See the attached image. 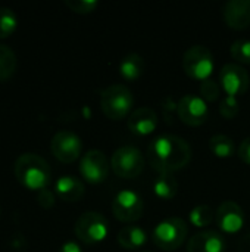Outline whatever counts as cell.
<instances>
[{
	"mask_svg": "<svg viewBox=\"0 0 250 252\" xmlns=\"http://www.w3.org/2000/svg\"><path fill=\"white\" fill-rule=\"evenodd\" d=\"M209 149L218 158H230L236 154V143L225 134H215L209 140Z\"/></svg>",
	"mask_w": 250,
	"mask_h": 252,
	"instance_id": "cell-21",
	"label": "cell"
},
{
	"mask_svg": "<svg viewBox=\"0 0 250 252\" xmlns=\"http://www.w3.org/2000/svg\"><path fill=\"white\" fill-rule=\"evenodd\" d=\"M220 86L230 97H239L249 89V74L239 63H227L220 71Z\"/></svg>",
	"mask_w": 250,
	"mask_h": 252,
	"instance_id": "cell-9",
	"label": "cell"
},
{
	"mask_svg": "<svg viewBox=\"0 0 250 252\" xmlns=\"http://www.w3.org/2000/svg\"><path fill=\"white\" fill-rule=\"evenodd\" d=\"M237 155H239V158H240L245 164L250 165V137H246V139L240 143L239 151H237Z\"/></svg>",
	"mask_w": 250,
	"mask_h": 252,
	"instance_id": "cell-30",
	"label": "cell"
},
{
	"mask_svg": "<svg viewBox=\"0 0 250 252\" xmlns=\"http://www.w3.org/2000/svg\"><path fill=\"white\" fill-rule=\"evenodd\" d=\"M147 242V233L134 224H128L125 227H122L118 233V244L124 248V250H140L143 245H146Z\"/></svg>",
	"mask_w": 250,
	"mask_h": 252,
	"instance_id": "cell-18",
	"label": "cell"
},
{
	"mask_svg": "<svg viewBox=\"0 0 250 252\" xmlns=\"http://www.w3.org/2000/svg\"><path fill=\"white\" fill-rule=\"evenodd\" d=\"M127 126L130 131L136 136H149L158 127V115L155 109L149 106H141L128 115Z\"/></svg>",
	"mask_w": 250,
	"mask_h": 252,
	"instance_id": "cell-14",
	"label": "cell"
},
{
	"mask_svg": "<svg viewBox=\"0 0 250 252\" xmlns=\"http://www.w3.org/2000/svg\"><path fill=\"white\" fill-rule=\"evenodd\" d=\"M189 233L187 223L180 217H169L162 220L153 229V242L162 251H175L178 250Z\"/></svg>",
	"mask_w": 250,
	"mask_h": 252,
	"instance_id": "cell-4",
	"label": "cell"
},
{
	"mask_svg": "<svg viewBox=\"0 0 250 252\" xmlns=\"http://www.w3.org/2000/svg\"><path fill=\"white\" fill-rule=\"evenodd\" d=\"M85 193L84 185L74 176H62L56 182V195L65 202H78Z\"/></svg>",
	"mask_w": 250,
	"mask_h": 252,
	"instance_id": "cell-17",
	"label": "cell"
},
{
	"mask_svg": "<svg viewBox=\"0 0 250 252\" xmlns=\"http://www.w3.org/2000/svg\"><path fill=\"white\" fill-rule=\"evenodd\" d=\"M37 199H38V204H40L43 208H52V207L55 205V195H53V192L49 190V189L40 190Z\"/></svg>",
	"mask_w": 250,
	"mask_h": 252,
	"instance_id": "cell-29",
	"label": "cell"
},
{
	"mask_svg": "<svg viewBox=\"0 0 250 252\" xmlns=\"http://www.w3.org/2000/svg\"><path fill=\"white\" fill-rule=\"evenodd\" d=\"M177 114L184 124L190 127H199L206 123L209 109L206 102L200 96L186 94L177 105Z\"/></svg>",
	"mask_w": 250,
	"mask_h": 252,
	"instance_id": "cell-11",
	"label": "cell"
},
{
	"mask_svg": "<svg viewBox=\"0 0 250 252\" xmlns=\"http://www.w3.org/2000/svg\"><path fill=\"white\" fill-rule=\"evenodd\" d=\"M147 159L155 171L175 173L183 170L192 159L190 145L178 136L162 134L152 140L147 148Z\"/></svg>",
	"mask_w": 250,
	"mask_h": 252,
	"instance_id": "cell-1",
	"label": "cell"
},
{
	"mask_svg": "<svg viewBox=\"0 0 250 252\" xmlns=\"http://www.w3.org/2000/svg\"><path fill=\"white\" fill-rule=\"evenodd\" d=\"M178 180L174 173H161L153 182V193L164 201L172 199L178 192Z\"/></svg>",
	"mask_w": 250,
	"mask_h": 252,
	"instance_id": "cell-19",
	"label": "cell"
},
{
	"mask_svg": "<svg viewBox=\"0 0 250 252\" xmlns=\"http://www.w3.org/2000/svg\"><path fill=\"white\" fill-rule=\"evenodd\" d=\"M215 213L211 207L208 205H197L196 208H193L189 214V220L193 226L196 227H206L209 224H212V221L215 220Z\"/></svg>",
	"mask_w": 250,
	"mask_h": 252,
	"instance_id": "cell-23",
	"label": "cell"
},
{
	"mask_svg": "<svg viewBox=\"0 0 250 252\" xmlns=\"http://www.w3.org/2000/svg\"><path fill=\"white\" fill-rule=\"evenodd\" d=\"M50 151L56 159L65 164H71L78 159L81 154V139L68 130L56 133L50 143Z\"/></svg>",
	"mask_w": 250,
	"mask_h": 252,
	"instance_id": "cell-12",
	"label": "cell"
},
{
	"mask_svg": "<svg viewBox=\"0 0 250 252\" xmlns=\"http://www.w3.org/2000/svg\"><path fill=\"white\" fill-rule=\"evenodd\" d=\"M18 25L15 12L9 7H0V38L9 37Z\"/></svg>",
	"mask_w": 250,
	"mask_h": 252,
	"instance_id": "cell-24",
	"label": "cell"
},
{
	"mask_svg": "<svg viewBox=\"0 0 250 252\" xmlns=\"http://www.w3.org/2000/svg\"><path fill=\"white\" fill-rule=\"evenodd\" d=\"M221 94V86L215 80H205L200 83V97L205 102H215Z\"/></svg>",
	"mask_w": 250,
	"mask_h": 252,
	"instance_id": "cell-26",
	"label": "cell"
},
{
	"mask_svg": "<svg viewBox=\"0 0 250 252\" xmlns=\"http://www.w3.org/2000/svg\"><path fill=\"white\" fill-rule=\"evenodd\" d=\"M65 4L75 13H91L97 7L96 0H65Z\"/></svg>",
	"mask_w": 250,
	"mask_h": 252,
	"instance_id": "cell-27",
	"label": "cell"
},
{
	"mask_svg": "<svg viewBox=\"0 0 250 252\" xmlns=\"http://www.w3.org/2000/svg\"><path fill=\"white\" fill-rule=\"evenodd\" d=\"M239 109H240V105H239L237 97H230V96H227V97L221 102V105H220V112H221V115H222L224 118H227V120L234 118V117L239 114Z\"/></svg>",
	"mask_w": 250,
	"mask_h": 252,
	"instance_id": "cell-28",
	"label": "cell"
},
{
	"mask_svg": "<svg viewBox=\"0 0 250 252\" xmlns=\"http://www.w3.org/2000/svg\"><path fill=\"white\" fill-rule=\"evenodd\" d=\"M237 250L239 252H250V232L240 236V239L237 242Z\"/></svg>",
	"mask_w": 250,
	"mask_h": 252,
	"instance_id": "cell-31",
	"label": "cell"
},
{
	"mask_svg": "<svg viewBox=\"0 0 250 252\" xmlns=\"http://www.w3.org/2000/svg\"><path fill=\"white\" fill-rule=\"evenodd\" d=\"M111 162H108L106 155L99 149H91L87 154H84L81 164H80V173L81 176L93 185H99L105 182L109 176Z\"/></svg>",
	"mask_w": 250,
	"mask_h": 252,
	"instance_id": "cell-10",
	"label": "cell"
},
{
	"mask_svg": "<svg viewBox=\"0 0 250 252\" xmlns=\"http://www.w3.org/2000/svg\"><path fill=\"white\" fill-rule=\"evenodd\" d=\"M144 155L134 146H121L111 159V168L121 179H136L144 170Z\"/></svg>",
	"mask_w": 250,
	"mask_h": 252,
	"instance_id": "cell-5",
	"label": "cell"
},
{
	"mask_svg": "<svg viewBox=\"0 0 250 252\" xmlns=\"http://www.w3.org/2000/svg\"><path fill=\"white\" fill-rule=\"evenodd\" d=\"M134 105L131 90L124 84H112L102 92L100 108L103 114L113 121L128 117Z\"/></svg>",
	"mask_w": 250,
	"mask_h": 252,
	"instance_id": "cell-3",
	"label": "cell"
},
{
	"mask_svg": "<svg viewBox=\"0 0 250 252\" xmlns=\"http://www.w3.org/2000/svg\"><path fill=\"white\" fill-rule=\"evenodd\" d=\"M16 55L4 44H0V81L10 78L16 69Z\"/></svg>",
	"mask_w": 250,
	"mask_h": 252,
	"instance_id": "cell-22",
	"label": "cell"
},
{
	"mask_svg": "<svg viewBox=\"0 0 250 252\" xmlns=\"http://www.w3.org/2000/svg\"><path fill=\"white\" fill-rule=\"evenodd\" d=\"M215 214V221L224 233H237L245 224V213L242 207L233 201L222 202Z\"/></svg>",
	"mask_w": 250,
	"mask_h": 252,
	"instance_id": "cell-13",
	"label": "cell"
},
{
	"mask_svg": "<svg viewBox=\"0 0 250 252\" xmlns=\"http://www.w3.org/2000/svg\"><path fill=\"white\" fill-rule=\"evenodd\" d=\"M15 177L27 189L43 190L50 183V167L44 158L35 154H24L15 162Z\"/></svg>",
	"mask_w": 250,
	"mask_h": 252,
	"instance_id": "cell-2",
	"label": "cell"
},
{
	"mask_svg": "<svg viewBox=\"0 0 250 252\" xmlns=\"http://www.w3.org/2000/svg\"><path fill=\"white\" fill-rule=\"evenodd\" d=\"M119 72L128 81L140 78L144 72L143 56H140L139 53H128L127 56H124L119 62Z\"/></svg>",
	"mask_w": 250,
	"mask_h": 252,
	"instance_id": "cell-20",
	"label": "cell"
},
{
	"mask_svg": "<svg viewBox=\"0 0 250 252\" xmlns=\"http://www.w3.org/2000/svg\"><path fill=\"white\" fill-rule=\"evenodd\" d=\"M74 232L81 242L87 245H93L102 242L108 236L109 226L106 219L100 213L87 211L78 217Z\"/></svg>",
	"mask_w": 250,
	"mask_h": 252,
	"instance_id": "cell-7",
	"label": "cell"
},
{
	"mask_svg": "<svg viewBox=\"0 0 250 252\" xmlns=\"http://www.w3.org/2000/svg\"><path fill=\"white\" fill-rule=\"evenodd\" d=\"M231 56L240 63H250V40L240 38L236 40L230 47Z\"/></svg>",
	"mask_w": 250,
	"mask_h": 252,
	"instance_id": "cell-25",
	"label": "cell"
},
{
	"mask_svg": "<svg viewBox=\"0 0 250 252\" xmlns=\"http://www.w3.org/2000/svg\"><path fill=\"white\" fill-rule=\"evenodd\" d=\"M183 68L189 77L205 81L214 72V55L205 46H192L183 56Z\"/></svg>",
	"mask_w": 250,
	"mask_h": 252,
	"instance_id": "cell-6",
	"label": "cell"
},
{
	"mask_svg": "<svg viewBox=\"0 0 250 252\" xmlns=\"http://www.w3.org/2000/svg\"><path fill=\"white\" fill-rule=\"evenodd\" d=\"M225 24L233 30L250 27V0H230L222 10Z\"/></svg>",
	"mask_w": 250,
	"mask_h": 252,
	"instance_id": "cell-16",
	"label": "cell"
},
{
	"mask_svg": "<svg viewBox=\"0 0 250 252\" xmlns=\"http://www.w3.org/2000/svg\"><path fill=\"white\" fill-rule=\"evenodd\" d=\"M59 252H83L81 247L75 242H66L60 247Z\"/></svg>",
	"mask_w": 250,
	"mask_h": 252,
	"instance_id": "cell-32",
	"label": "cell"
},
{
	"mask_svg": "<svg viewBox=\"0 0 250 252\" xmlns=\"http://www.w3.org/2000/svg\"><path fill=\"white\" fill-rule=\"evenodd\" d=\"M112 213L122 223H134L144 213V201L134 190H121L112 202Z\"/></svg>",
	"mask_w": 250,
	"mask_h": 252,
	"instance_id": "cell-8",
	"label": "cell"
},
{
	"mask_svg": "<svg viewBox=\"0 0 250 252\" xmlns=\"http://www.w3.org/2000/svg\"><path fill=\"white\" fill-rule=\"evenodd\" d=\"M227 242L224 236L214 230H203L190 238L187 252H225Z\"/></svg>",
	"mask_w": 250,
	"mask_h": 252,
	"instance_id": "cell-15",
	"label": "cell"
}]
</instances>
